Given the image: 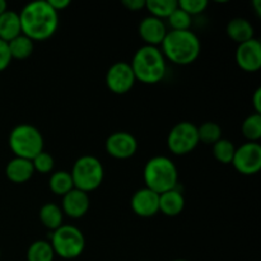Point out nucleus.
Listing matches in <instances>:
<instances>
[{
	"mask_svg": "<svg viewBox=\"0 0 261 261\" xmlns=\"http://www.w3.org/2000/svg\"><path fill=\"white\" fill-rule=\"evenodd\" d=\"M198 144V126L190 121L178 122L168 133L167 147L176 155L189 154Z\"/></svg>",
	"mask_w": 261,
	"mask_h": 261,
	"instance_id": "obj_8",
	"label": "nucleus"
},
{
	"mask_svg": "<svg viewBox=\"0 0 261 261\" xmlns=\"http://www.w3.org/2000/svg\"><path fill=\"white\" fill-rule=\"evenodd\" d=\"M234 58L240 69L247 73H255L261 68V42L254 37L246 42L240 43Z\"/></svg>",
	"mask_w": 261,
	"mask_h": 261,
	"instance_id": "obj_12",
	"label": "nucleus"
},
{
	"mask_svg": "<svg viewBox=\"0 0 261 261\" xmlns=\"http://www.w3.org/2000/svg\"><path fill=\"white\" fill-rule=\"evenodd\" d=\"M8 47H9V53L12 59H17V60H24V59L30 58L35 48V42L27 36L19 35L18 37L13 38L12 41L8 42Z\"/></svg>",
	"mask_w": 261,
	"mask_h": 261,
	"instance_id": "obj_21",
	"label": "nucleus"
},
{
	"mask_svg": "<svg viewBox=\"0 0 261 261\" xmlns=\"http://www.w3.org/2000/svg\"><path fill=\"white\" fill-rule=\"evenodd\" d=\"M198 138L199 143L206 145H213L214 143L222 139V127L217 122L206 121L198 126Z\"/></svg>",
	"mask_w": 261,
	"mask_h": 261,
	"instance_id": "obj_25",
	"label": "nucleus"
},
{
	"mask_svg": "<svg viewBox=\"0 0 261 261\" xmlns=\"http://www.w3.org/2000/svg\"><path fill=\"white\" fill-rule=\"evenodd\" d=\"M138 32H139L140 38L144 41L145 45L158 47V46H161L168 31L162 19L148 15V17L143 18L142 22L139 23Z\"/></svg>",
	"mask_w": 261,
	"mask_h": 261,
	"instance_id": "obj_14",
	"label": "nucleus"
},
{
	"mask_svg": "<svg viewBox=\"0 0 261 261\" xmlns=\"http://www.w3.org/2000/svg\"><path fill=\"white\" fill-rule=\"evenodd\" d=\"M178 7L177 0H145V8L152 17L168 18Z\"/></svg>",
	"mask_w": 261,
	"mask_h": 261,
	"instance_id": "obj_24",
	"label": "nucleus"
},
{
	"mask_svg": "<svg viewBox=\"0 0 261 261\" xmlns=\"http://www.w3.org/2000/svg\"><path fill=\"white\" fill-rule=\"evenodd\" d=\"M172 261H189V260H185V259H176V260H172Z\"/></svg>",
	"mask_w": 261,
	"mask_h": 261,
	"instance_id": "obj_37",
	"label": "nucleus"
},
{
	"mask_svg": "<svg viewBox=\"0 0 261 261\" xmlns=\"http://www.w3.org/2000/svg\"><path fill=\"white\" fill-rule=\"evenodd\" d=\"M70 176L74 188L88 194L101 186L105 178V168L101 161L94 155H82L74 162Z\"/></svg>",
	"mask_w": 261,
	"mask_h": 261,
	"instance_id": "obj_6",
	"label": "nucleus"
},
{
	"mask_svg": "<svg viewBox=\"0 0 261 261\" xmlns=\"http://www.w3.org/2000/svg\"><path fill=\"white\" fill-rule=\"evenodd\" d=\"M55 252L50 241L37 240L33 241L27 249V261H54Z\"/></svg>",
	"mask_w": 261,
	"mask_h": 261,
	"instance_id": "obj_22",
	"label": "nucleus"
},
{
	"mask_svg": "<svg viewBox=\"0 0 261 261\" xmlns=\"http://www.w3.org/2000/svg\"><path fill=\"white\" fill-rule=\"evenodd\" d=\"M19 35H22L19 14L13 10L3 13L0 15V40L9 42Z\"/></svg>",
	"mask_w": 261,
	"mask_h": 261,
	"instance_id": "obj_19",
	"label": "nucleus"
},
{
	"mask_svg": "<svg viewBox=\"0 0 261 261\" xmlns=\"http://www.w3.org/2000/svg\"><path fill=\"white\" fill-rule=\"evenodd\" d=\"M143 178L145 188L160 195L176 189L178 182V170L171 158L155 155L145 163Z\"/></svg>",
	"mask_w": 261,
	"mask_h": 261,
	"instance_id": "obj_4",
	"label": "nucleus"
},
{
	"mask_svg": "<svg viewBox=\"0 0 261 261\" xmlns=\"http://www.w3.org/2000/svg\"><path fill=\"white\" fill-rule=\"evenodd\" d=\"M133 212L142 218H150L160 212V195L148 188L135 191L130 201Z\"/></svg>",
	"mask_w": 261,
	"mask_h": 261,
	"instance_id": "obj_13",
	"label": "nucleus"
},
{
	"mask_svg": "<svg viewBox=\"0 0 261 261\" xmlns=\"http://www.w3.org/2000/svg\"><path fill=\"white\" fill-rule=\"evenodd\" d=\"M10 61H12V56H10L8 42L0 40V73L9 66Z\"/></svg>",
	"mask_w": 261,
	"mask_h": 261,
	"instance_id": "obj_31",
	"label": "nucleus"
},
{
	"mask_svg": "<svg viewBox=\"0 0 261 261\" xmlns=\"http://www.w3.org/2000/svg\"><path fill=\"white\" fill-rule=\"evenodd\" d=\"M32 165L33 168H35V172L41 173V175H46V173H50L54 170L55 160H54V157L50 153L46 152V150H42L40 154H37L33 158Z\"/></svg>",
	"mask_w": 261,
	"mask_h": 261,
	"instance_id": "obj_28",
	"label": "nucleus"
},
{
	"mask_svg": "<svg viewBox=\"0 0 261 261\" xmlns=\"http://www.w3.org/2000/svg\"><path fill=\"white\" fill-rule=\"evenodd\" d=\"M185 208V198L177 189L160 194V212L167 217H176Z\"/></svg>",
	"mask_w": 261,
	"mask_h": 261,
	"instance_id": "obj_17",
	"label": "nucleus"
},
{
	"mask_svg": "<svg viewBox=\"0 0 261 261\" xmlns=\"http://www.w3.org/2000/svg\"><path fill=\"white\" fill-rule=\"evenodd\" d=\"M35 173L32 161L24 160V158L14 157L7 163L5 167V175L8 180L14 184H24L31 180Z\"/></svg>",
	"mask_w": 261,
	"mask_h": 261,
	"instance_id": "obj_16",
	"label": "nucleus"
},
{
	"mask_svg": "<svg viewBox=\"0 0 261 261\" xmlns=\"http://www.w3.org/2000/svg\"><path fill=\"white\" fill-rule=\"evenodd\" d=\"M227 35L234 42L244 43L246 41L254 38V25L246 19V18H233L227 24Z\"/></svg>",
	"mask_w": 261,
	"mask_h": 261,
	"instance_id": "obj_18",
	"label": "nucleus"
},
{
	"mask_svg": "<svg viewBox=\"0 0 261 261\" xmlns=\"http://www.w3.org/2000/svg\"><path fill=\"white\" fill-rule=\"evenodd\" d=\"M234 150L236 147L233 145V143L228 139H219L218 142L213 144V155L218 162L223 163V165H228L232 163L233 160Z\"/></svg>",
	"mask_w": 261,
	"mask_h": 261,
	"instance_id": "obj_27",
	"label": "nucleus"
},
{
	"mask_svg": "<svg viewBox=\"0 0 261 261\" xmlns=\"http://www.w3.org/2000/svg\"><path fill=\"white\" fill-rule=\"evenodd\" d=\"M64 213L60 206L55 203H46L40 209V221L50 231H55L63 226Z\"/></svg>",
	"mask_w": 261,
	"mask_h": 261,
	"instance_id": "obj_20",
	"label": "nucleus"
},
{
	"mask_svg": "<svg viewBox=\"0 0 261 261\" xmlns=\"http://www.w3.org/2000/svg\"><path fill=\"white\" fill-rule=\"evenodd\" d=\"M48 188L55 195L64 196L69 191L74 189L73 180H71L70 172L68 171H56L50 176L48 180Z\"/></svg>",
	"mask_w": 261,
	"mask_h": 261,
	"instance_id": "obj_23",
	"label": "nucleus"
},
{
	"mask_svg": "<svg viewBox=\"0 0 261 261\" xmlns=\"http://www.w3.org/2000/svg\"><path fill=\"white\" fill-rule=\"evenodd\" d=\"M7 10H8L7 2H4V0H0V15H2L4 12H7Z\"/></svg>",
	"mask_w": 261,
	"mask_h": 261,
	"instance_id": "obj_35",
	"label": "nucleus"
},
{
	"mask_svg": "<svg viewBox=\"0 0 261 261\" xmlns=\"http://www.w3.org/2000/svg\"><path fill=\"white\" fill-rule=\"evenodd\" d=\"M47 2H48V4H50L51 7H53L58 13H59V10L65 9L66 7H69V5H70V2H69V0H47Z\"/></svg>",
	"mask_w": 261,
	"mask_h": 261,
	"instance_id": "obj_34",
	"label": "nucleus"
},
{
	"mask_svg": "<svg viewBox=\"0 0 261 261\" xmlns=\"http://www.w3.org/2000/svg\"><path fill=\"white\" fill-rule=\"evenodd\" d=\"M19 19L22 35L35 41L48 40L59 27V13L48 4L47 0L28 3L20 10Z\"/></svg>",
	"mask_w": 261,
	"mask_h": 261,
	"instance_id": "obj_1",
	"label": "nucleus"
},
{
	"mask_svg": "<svg viewBox=\"0 0 261 261\" xmlns=\"http://www.w3.org/2000/svg\"><path fill=\"white\" fill-rule=\"evenodd\" d=\"M177 3L178 8L188 13L189 15H191V17L203 13L206 9V7H208L206 0H180Z\"/></svg>",
	"mask_w": 261,
	"mask_h": 261,
	"instance_id": "obj_30",
	"label": "nucleus"
},
{
	"mask_svg": "<svg viewBox=\"0 0 261 261\" xmlns=\"http://www.w3.org/2000/svg\"><path fill=\"white\" fill-rule=\"evenodd\" d=\"M232 165L241 175H256L261 170V145L257 142H247L236 148Z\"/></svg>",
	"mask_w": 261,
	"mask_h": 261,
	"instance_id": "obj_9",
	"label": "nucleus"
},
{
	"mask_svg": "<svg viewBox=\"0 0 261 261\" xmlns=\"http://www.w3.org/2000/svg\"><path fill=\"white\" fill-rule=\"evenodd\" d=\"M50 244L54 252L64 260H73L81 256L86 249V239L78 227L63 224L51 233Z\"/></svg>",
	"mask_w": 261,
	"mask_h": 261,
	"instance_id": "obj_7",
	"label": "nucleus"
},
{
	"mask_svg": "<svg viewBox=\"0 0 261 261\" xmlns=\"http://www.w3.org/2000/svg\"><path fill=\"white\" fill-rule=\"evenodd\" d=\"M0 256H2V251H0Z\"/></svg>",
	"mask_w": 261,
	"mask_h": 261,
	"instance_id": "obj_38",
	"label": "nucleus"
},
{
	"mask_svg": "<svg viewBox=\"0 0 261 261\" xmlns=\"http://www.w3.org/2000/svg\"><path fill=\"white\" fill-rule=\"evenodd\" d=\"M160 50L165 59H168L171 63L176 65H189L200 55L201 42L193 31L171 30L163 38Z\"/></svg>",
	"mask_w": 261,
	"mask_h": 261,
	"instance_id": "obj_2",
	"label": "nucleus"
},
{
	"mask_svg": "<svg viewBox=\"0 0 261 261\" xmlns=\"http://www.w3.org/2000/svg\"><path fill=\"white\" fill-rule=\"evenodd\" d=\"M9 148L15 157L32 161L43 150V137L40 130L30 124L13 127L9 134Z\"/></svg>",
	"mask_w": 261,
	"mask_h": 261,
	"instance_id": "obj_5",
	"label": "nucleus"
},
{
	"mask_svg": "<svg viewBox=\"0 0 261 261\" xmlns=\"http://www.w3.org/2000/svg\"><path fill=\"white\" fill-rule=\"evenodd\" d=\"M167 19L172 31H186L190 30L191 27V15H189L178 7Z\"/></svg>",
	"mask_w": 261,
	"mask_h": 261,
	"instance_id": "obj_29",
	"label": "nucleus"
},
{
	"mask_svg": "<svg viewBox=\"0 0 261 261\" xmlns=\"http://www.w3.org/2000/svg\"><path fill=\"white\" fill-rule=\"evenodd\" d=\"M242 134L249 142H257L261 138V115L251 114L242 122Z\"/></svg>",
	"mask_w": 261,
	"mask_h": 261,
	"instance_id": "obj_26",
	"label": "nucleus"
},
{
	"mask_svg": "<svg viewBox=\"0 0 261 261\" xmlns=\"http://www.w3.org/2000/svg\"><path fill=\"white\" fill-rule=\"evenodd\" d=\"M135 79L134 71L126 61H117L112 64L106 73V86L112 93L125 94L132 91Z\"/></svg>",
	"mask_w": 261,
	"mask_h": 261,
	"instance_id": "obj_10",
	"label": "nucleus"
},
{
	"mask_svg": "<svg viewBox=\"0 0 261 261\" xmlns=\"http://www.w3.org/2000/svg\"><path fill=\"white\" fill-rule=\"evenodd\" d=\"M122 4L126 9L137 12V10L145 8V0H122Z\"/></svg>",
	"mask_w": 261,
	"mask_h": 261,
	"instance_id": "obj_32",
	"label": "nucleus"
},
{
	"mask_svg": "<svg viewBox=\"0 0 261 261\" xmlns=\"http://www.w3.org/2000/svg\"><path fill=\"white\" fill-rule=\"evenodd\" d=\"M252 4H254L255 9H256L257 15H260L261 14V2L260 0H254V3H252Z\"/></svg>",
	"mask_w": 261,
	"mask_h": 261,
	"instance_id": "obj_36",
	"label": "nucleus"
},
{
	"mask_svg": "<svg viewBox=\"0 0 261 261\" xmlns=\"http://www.w3.org/2000/svg\"><path fill=\"white\" fill-rule=\"evenodd\" d=\"M106 152L116 160L132 158L138 150V140L129 132H115L107 137Z\"/></svg>",
	"mask_w": 261,
	"mask_h": 261,
	"instance_id": "obj_11",
	"label": "nucleus"
},
{
	"mask_svg": "<svg viewBox=\"0 0 261 261\" xmlns=\"http://www.w3.org/2000/svg\"><path fill=\"white\" fill-rule=\"evenodd\" d=\"M135 79L144 84H157L165 78L166 59L162 51L154 46H142L135 51L132 63Z\"/></svg>",
	"mask_w": 261,
	"mask_h": 261,
	"instance_id": "obj_3",
	"label": "nucleus"
},
{
	"mask_svg": "<svg viewBox=\"0 0 261 261\" xmlns=\"http://www.w3.org/2000/svg\"><path fill=\"white\" fill-rule=\"evenodd\" d=\"M89 204H91V200H89L88 194L74 188L63 196L61 211L70 218L78 219L86 216L89 209Z\"/></svg>",
	"mask_w": 261,
	"mask_h": 261,
	"instance_id": "obj_15",
	"label": "nucleus"
},
{
	"mask_svg": "<svg viewBox=\"0 0 261 261\" xmlns=\"http://www.w3.org/2000/svg\"><path fill=\"white\" fill-rule=\"evenodd\" d=\"M252 106H254L255 114L261 115V88L260 87L255 91L254 96H252Z\"/></svg>",
	"mask_w": 261,
	"mask_h": 261,
	"instance_id": "obj_33",
	"label": "nucleus"
}]
</instances>
